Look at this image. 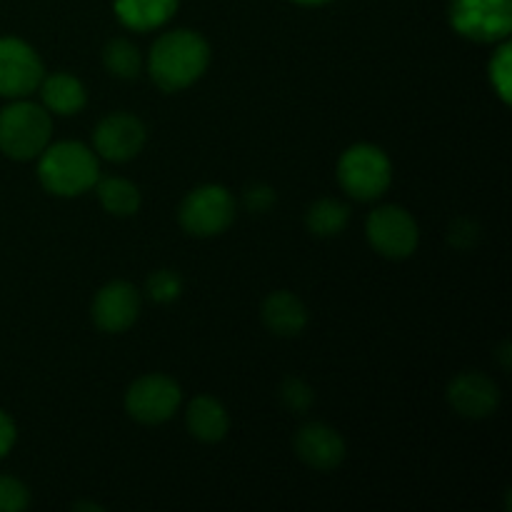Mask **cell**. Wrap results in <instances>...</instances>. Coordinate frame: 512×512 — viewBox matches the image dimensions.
Masks as SVG:
<instances>
[{
    "mask_svg": "<svg viewBox=\"0 0 512 512\" xmlns=\"http://www.w3.org/2000/svg\"><path fill=\"white\" fill-rule=\"evenodd\" d=\"M508 353H510V345H508V343H505V345H503V348H500V360H503V368H505V370H508V368H510V360H508Z\"/></svg>",
    "mask_w": 512,
    "mask_h": 512,
    "instance_id": "28",
    "label": "cell"
},
{
    "mask_svg": "<svg viewBox=\"0 0 512 512\" xmlns=\"http://www.w3.org/2000/svg\"><path fill=\"white\" fill-rule=\"evenodd\" d=\"M295 453L308 468L330 473L345 460V440L325 423H308L295 435Z\"/></svg>",
    "mask_w": 512,
    "mask_h": 512,
    "instance_id": "13",
    "label": "cell"
},
{
    "mask_svg": "<svg viewBox=\"0 0 512 512\" xmlns=\"http://www.w3.org/2000/svg\"><path fill=\"white\" fill-rule=\"evenodd\" d=\"M235 218V200L223 185H200L180 203L178 220L185 233L195 238H213L228 230Z\"/></svg>",
    "mask_w": 512,
    "mask_h": 512,
    "instance_id": "5",
    "label": "cell"
},
{
    "mask_svg": "<svg viewBox=\"0 0 512 512\" xmlns=\"http://www.w3.org/2000/svg\"><path fill=\"white\" fill-rule=\"evenodd\" d=\"M145 293L155 303L168 305L180 298V293H183V280H180V275L175 270H158L145 283Z\"/></svg>",
    "mask_w": 512,
    "mask_h": 512,
    "instance_id": "21",
    "label": "cell"
},
{
    "mask_svg": "<svg viewBox=\"0 0 512 512\" xmlns=\"http://www.w3.org/2000/svg\"><path fill=\"white\" fill-rule=\"evenodd\" d=\"M280 403L290 410V413H308L310 405L315 403V393L305 380L300 378H285L280 385Z\"/></svg>",
    "mask_w": 512,
    "mask_h": 512,
    "instance_id": "22",
    "label": "cell"
},
{
    "mask_svg": "<svg viewBox=\"0 0 512 512\" xmlns=\"http://www.w3.org/2000/svg\"><path fill=\"white\" fill-rule=\"evenodd\" d=\"M95 188H98L100 205L115 218H130L140 210V190L130 180L103 178L95 183Z\"/></svg>",
    "mask_w": 512,
    "mask_h": 512,
    "instance_id": "18",
    "label": "cell"
},
{
    "mask_svg": "<svg viewBox=\"0 0 512 512\" xmlns=\"http://www.w3.org/2000/svg\"><path fill=\"white\" fill-rule=\"evenodd\" d=\"M38 178L48 193L60 198L83 195L98 183L100 170L93 150L75 140L53 143L38 155Z\"/></svg>",
    "mask_w": 512,
    "mask_h": 512,
    "instance_id": "2",
    "label": "cell"
},
{
    "mask_svg": "<svg viewBox=\"0 0 512 512\" xmlns=\"http://www.w3.org/2000/svg\"><path fill=\"white\" fill-rule=\"evenodd\" d=\"M245 205L253 213H265V210H270L275 205V190L263 183L250 185V188H245Z\"/></svg>",
    "mask_w": 512,
    "mask_h": 512,
    "instance_id": "26",
    "label": "cell"
},
{
    "mask_svg": "<svg viewBox=\"0 0 512 512\" xmlns=\"http://www.w3.org/2000/svg\"><path fill=\"white\" fill-rule=\"evenodd\" d=\"M512 48L510 43L500 45L498 53L490 60V80H493V88L498 90L500 100L510 103V83H512Z\"/></svg>",
    "mask_w": 512,
    "mask_h": 512,
    "instance_id": "23",
    "label": "cell"
},
{
    "mask_svg": "<svg viewBox=\"0 0 512 512\" xmlns=\"http://www.w3.org/2000/svg\"><path fill=\"white\" fill-rule=\"evenodd\" d=\"M350 220L348 205H343L340 200L323 198L318 203H313L305 213V225L313 235L318 238H333V235H340L345 230Z\"/></svg>",
    "mask_w": 512,
    "mask_h": 512,
    "instance_id": "19",
    "label": "cell"
},
{
    "mask_svg": "<svg viewBox=\"0 0 512 512\" xmlns=\"http://www.w3.org/2000/svg\"><path fill=\"white\" fill-rule=\"evenodd\" d=\"M180 0H115V15L130 30H153L168 23Z\"/></svg>",
    "mask_w": 512,
    "mask_h": 512,
    "instance_id": "17",
    "label": "cell"
},
{
    "mask_svg": "<svg viewBox=\"0 0 512 512\" xmlns=\"http://www.w3.org/2000/svg\"><path fill=\"white\" fill-rule=\"evenodd\" d=\"M38 88L40 95H43V108L48 113L75 115L88 103V93H85L83 83L75 75L55 73L50 78L40 80Z\"/></svg>",
    "mask_w": 512,
    "mask_h": 512,
    "instance_id": "16",
    "label": "cell"
},
{
    "mask_svg": "<svg viewBox=\"0 0 512 512\" xmlns=\"http://www.w3.org/2000/svg\"><path fill=\"white\" fill-rule=\"evenodd\" d=\"M15 438H18V430H15V423L10 420L8 413H3L0 410V458H5V455L13 450L15 445Z\"/></svg>",
    "mask_w": 512,
    "mask_h": 512,
    "instance_id": "27",
    "label": "cell"
},
{
    "mask_svg": "<svg viewBox=\"0 0 512 512\" xmlns=\"http://www.w3.org/2000/svg\"><path fill=\"white\" fill-rule=\"evenodd\" d=\"M448 403L463 418L483 420L498 410L500 390L493 378L483 373H460L448 385Z\"/></svg>",
    "mask_w": 512,
    "mask_h": 512,
    "instance_id": "12",
    "label": "cell"
},
{
    "mask_svg": "<svg viewBox=\"0 0 512 512\" xmlns=\"http://www.w3.org/2000/svg\"><path fill=\"white\" fill-rule=\"evenodd\" d=\"M265 328L278 338H295L308 325V308L298 295L288 293V290H278V293L268 295L260 310Z\"/></svg>",
    "mask_w": 512,
    "mask_h": 512,
    "instance_id": "14",
    "label": "cell"
},
{
    "mask_svg": "<svg viewBox=\"0 0 512 512\" xmlns=\"http://www.w3.org/2000/svg\"><path fill=\"white\" fill-rule=\"evenodd\" d=\"M450 25L475 43H498L512 30V0H450Z\"/></svg>",
    "mask_w": 512,
    "mask_h": 512,
    "instance_id": "6",
    "label": "cell"
},
{
    "mask_svg": "<svg viewBox=\"0 0 512 512\" xmlns=\"http://www.w3.org/2000/svg\"><path fill=\"white\" fill-rule=\"evenodd\" d=\"M45 78L43 60L20 38H0V95L28 98Z\"/></svg>",
    "mask_w": 512,
    "mask_h": 512,
    "instance_id": "9",
    "label": "cell"
},
{
    "mask_svg": "<svg viewBox=\"0 0 512 512\" xmlns=\"http://www.w3.org/2000/svg\"><path fill=\"white\" fill-rule=\"evenodd\" d=\"M140 293L125 280H113L93 300V320L105 333H123L138 320Z\"/></svg>",
    "mask_w": 512,
    "mask_h": 512,
    "instance_id": "11",
    "label": "cell"
},
{
    "mask_svg": "<svg viewBox=\"0 0 512 512\" xmlns=\"http://www.w3.org/2000/svg\"><path fill=\"white\" fill-rule=\"evenodd\" d=\"M293 3H300V5H325V3H330V0H293Z\"/></svg>",
    "mask_w": 512,
    "mask_h": 512,
    "instance_id": "29",
    "label": "cell"
},
{
    "mask_svg": "<svg viewBox=\"0 0 512 512\" xmlns=\"http://www.w3.org/2000/svg\"><path fill=\"white\" fill-rule=\"evenodd\" d=\"M180 398H183V393L173 378L160 373L143 375L125 393V410L138 423L160 425L173 418Z\"/></svg>",
    "mask_w": 512,
    "mask_h": 512,
    "instance_id": "8",
    "label": "cell"
},
{
    "mask_svg": "<svg viewBox=\"0 0 512 512\" xmlns=\"http://www.w3.org/2000/svg\"><path fill=\"white\" fill-rule=\"evenodd\" d=\"M95 153L110 163L133 160L145 145V125L130 113H113L98 123L93 133Z\"/></svg>",
    "mask_w": 512,
    "mask_h": 512,
    "instance_id": "10",
    "label": "cell"
},
{
    "mask_svg": "<svg viewBox=\"0 0 512 512\" xmlns=\"http://www.w3.org/2000/svg\"><path fill=\"white\" fill-rule=\"evenodd\" d=\"M365 233H368L370 245L390 260L410 258L420 243L418 223L400 205H383L373 210L365 223Z\"/></svg>",
    "mask_w": 512,
    "mask_h": 512,
    "instance_id": "7",
    "label": "cell"
},
{
    "mask_svg": "<svg viewBox=\"0 0 512 512\" xmlns=\"http://www.w3.org/2000/svg\"><path fill=\"white\" fill-rule=\"evenodd\" d=\"M210 63V48L193 30H173L160 35L150 48V78L168 93L193 85Z\"/></svg>",
    "mask_w": 512,
    "mask_h": 512,
    "instance_id": "1",
    "label": "cell"
},
{
    "mask_svg": "<svg viewBox=\"0 0 512 512\" xmlns=\"http://www.w3.org/2000/svg\"><path fill=\"white\" fill-rule=\"evenodd\" d=\"M185 425H188L190 435L200 443H220L230 430L228 410L223 403L210 395H198L193 403L188 405L185 413Z\"/></svg>",
    "mask_w": 512,
    "mask_h": 512,
    "instance_id": "15",
    "label": "cell"
},
{
    "mask_svg": "<svg viewBox=\"0 0 512 512\" xmlns=\"http://www.w3.org/2000/svg\"><path fill=\"white\" fill-rule=\"evenodd\" d=\"M103 65L113 78L135 80L143 68L138 45L130 43L128 38H113L103 50Z\"/></svg>",
    "mask_w": 512,
    "mask_h": 512,
    "instance_id": "20",
    "label": "cell"
},
{
    "mask_svg": "<svg viewBox=\"0 0 512 512\" xmlns=\"http://www.w3.org/2000/svg\"><path fill=\"white\" fill-rule=\"evenodd\" d=\"M28 503V488L10 475H0V512H20L28 508Z\"/></svg>",
    "mask_w": 512,
    "mask_h": 512,
    "instance_id": "24",
    "label": "cell"
},
{
    "mask_svg": "<svg viewBox=\"0 0 512 512\" xmlns=\"http://www.w3.org/2000/svg\"><path fill=\"white\" fill-rule=\"evenodd\" d=\"M73 510H100V508L93 503H78V505H73Z\"/></svg>",
    "mask_w": 512,
    "mask_h": 512,
    "instance_id": "30",
    "label": "cell"
},
{
    "mask_svg": "<svg viewBox=\"0 0 512 512\" xmlns=\"http://www.w3.org/2000/svg\"><path fill=\"white\" fill-rule=\"evenodd\" d=\"M478 238H480V228L478 223L470 218L453 220V225H450L448 230V243L458 250L473 248V245L478 243Z\"/></svg>",
    "mask_w": 512,
    "mask_h": 512,
    "instance_id": "25",
    "label": "cell"
},
{
    "mask_svg": "<svg viewBox=\"0 0 512 512\" xmlns=\"http://www.w3.org/2000/svg\"><path fill=\"white\" fill-rule=\"evenodd\" d=\"M338 180L350 198L368 203V200H378L390 188L393 165L378 145L358 143L340 155Z\"/></svg>",
    "mask_w": 512,
    "mask_h": 512,
    "instance_id": "4",
    "label": "cell"
},
{
    "mask_svg": "<svg viewBox=\"0 0 512 512\" xmlns=\"http://www.w3.org/2000/svg\"><path fill=\"white\" fill-rule=\"evenodd\" d=\"M53 120L38 103L18 98L0 110V150L13 160H33L50 145Z\"/></svg>",
    "mask_w": 512,
    "mask_h": 512,
    "instance_id": "3",
    "label": "cell"
}]
</instances>
